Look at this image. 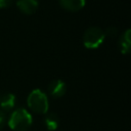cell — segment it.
<instances>
[{
	"label": "cell",
	"mask_w": 131,
	"mask_h": 131,
	"mask_svg": "<svg viewBox=\"0 0 131 131\" xmlns=\"http://www.w3.org/2000/svg\"><path fill=\"white\" fill-rule=\"evenodd\" d=\"M116 34H117V29L114 28V27L107 28L104 32V36H107V37H115Z\"/></svg>",
	"instance_id": "cell-10"
},
{
	"label": "cell",
	"mask_w": 131,
	"mask_h": 131,
	"mask_svg": "<svg viewBox=\"0 0 131 131\" xmlns=\"http://www.w3.org/2000/svg\"><path fill=\"white\" fill-rule=\"evenodd\" d=\"M5 123H6V118H5V115H4V113L0 112V130H1V129L4 127Z\"/></svg>",
	"instance_id": "cell-12"
},
{
	"label": "cell",
	"mask_w": 131,
	"mask_h": 131,
	"mask_svg": "<svg viewBox=\"0 0 131 131\" xmlns=\"http://www.w3.org/2000/svg\"><path fill=\"white\" fill-rule=\"evenodd\" d=\"M44 124L47 130L49 131H54L59 124V119L57 117L56 114L54 113H46L45 117H44Z\"/></svg>",
	"instance_id": "cell-9"
},
{
	"label": "cell",
	"mask_w": 131,
	"mask_h": 131,
	"mask_svg": "<svg viewBox=\"0 0 131 131\" xmlns=\"http://www.w3.org/2000/svg\"><path fill=\"white\" fill-rule=\"evenodd\" d=\"M67 90V86L63 81L56 79L49 83L48 85V92L53 98H59L64 95Z\"/></svg>",
	"instance_id": "cell-4"
},
{
	"label": "cell",
	"mask_w": 131,
	"mask_h": 131,
	"mask_svg": "<svg viewBox=\"0 0 131 131\" xmlns=\"http://www.w3.org/2000/svg\"><path fill=\"white\" fill-rule=\"evenodd\" d=\"M12 4V0H0V8H8Z\"/></svg>",
	"instance_id": "cell-11"
},
{
	"label": "cell",
	"mask_w": 131,
	"mask_h": 131,
	"mask_svg": "<svg viewBox=\"0 0 131 131\" xmlns=\"http://www.w3.org/2000/svg\"><path fill=\"white\" fill-rule=\"evenodd\" d=\"M16 98L12 93H3L0 95V112L8 113L15 106Z\"/></svg>",
	"instance_id": "cell-5"
},
{
	"label": "cell",
	"mask_w": 131,
	"mask_h": 131,
	"mask_svg": "<svg viewBox=\"0 0 131 131\" xmlns=\"http://www.w3.org/2000/svg\"><path fill=\"white\" fill-rule=\"evenodd\" d=\"M60 6L68 11H78L85 6L86 0H58Z\"/></svg>",
	"instance_id": "cell-7"
},
{
	"label": "cell",
	"mask_w": 131,
	"mask_h": 131,
	"mask_svg": "<svg viewBox=\"0 0 131 131\" xmlns=\"http://www.w3.org/2000/svg\"><path fill=\"white\" fill-rule=\"evenodd\" d=\"M104 32L97 27H91L84 32L83 43L89 49H95L101 45L104 40Z\"/></svg>",
	"instance_id": "cell-3"
},
{
	"label": "cell",
	"mask_w": 131,
	"mask_h": 131,
	"mask_svg": "<svg viewBox=\"0 0 131 131\" xmlns=\"http://www.w3.org/2000/svg\"><path fill=\"white\" fill-rule=\"evenodd\" d=\"M28 106L36 114L44 115L48 111V99L45 93L39 89H34L28 96Z\"/></svg>",
	"instance_id": "cell-2"
},
{
	"label": "cell",
	"mask_w": 131,
	"mask_h": 131,
	"mask_svg": "<svg viewBox=\"0 0 131 131\" xmlns=\"http://www.w3.org/2000/svg\"><path fill=\"white\" fill-rule=\"evenodd\" d=\"M38 0H17V8L25 14H33L38 9Z\"/></svg>",
	"instance_id": "cell-6"
},
{
	"label": "cell",
	"mask_w": 131,
	"mask_h": 131,
	"mask_svg": "<svg viewBox=\"0 0 131 131\" xmlns=\"http://www.w3.org/2000/svg\"><path fill=\"white\" fill-rule=\"evenodd\" d=\"M130 33L131 31L128 29L123 33V35L120 37L119 40V49L123 54H127L131 50V39H130Z\"/></svg>",
	"instance_id": "cell-8"
},
{
	"label": "cell",
	"mask_w": 131,
	"mask_h": 131,
	"mask_svg": "<svg viewBox=\"0 0 131 131\" xmlns=\"http://www.w3.org/2000/svg\"><path fill=\"white\" fill-rule=\"evenodd\" d=\"M33 123L31 114L25 108L15 110L8 119V125L13 131H27Z\"/></svg>",
	"instance_id": "cell-1"
}]
</instances>
